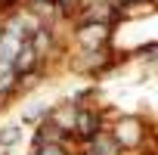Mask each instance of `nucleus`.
<instances>
[{
  "label": "nucleus",
  "mask_w": 158,
  "mask_h": 155,
  "mask_svg": "<svg viewBox=\"0 0 158 155\" xmlns=\"http://www.w3.org/2000/svg\"><path fill=\"white\" fill-rule=\"evenodd\" d=\"M109 136L118 143L121 152H127V149H136V146L146 140V127H143L139 118H118V121L112 124Z\"/></svg>",
  "instance_id": "nucleus-1"
},
{
  "label": "nucleus",
  "mask_w": 158,
  "mask_h": 155,
  "mask_svg": "<svg viewBox=\"0 0 158 155\" xmlns=\"http://www.w3.org/2000/svg\"><path fill=\"white\" fill-rule=\"evenodd\" d=\"M106 127H102V118H99V112H93V109H81L77 106V112H74V127H71V136H81V140H93L96 133H102Z\"/></svg>",
  "instance_id": "nucleus-2"
},
{
  "label": "nucleus",
  "mask_w": 158,
  "mask_h": 155,
  "mask_svg": "<svg viewBox=\"0 0 158 155\" xmlns=\"http://www.w3.org/2000/svg\"><path fill=\"white\" fill-rule=\"evenodd\" d=\"M34 155H68L65 143H47V146H37Z\"/></svg>",
  "instance_id": "nucleus-3"
},
{
  "label": "nucleus",
  "mask_w": 158,
  "mask_h": 155,
  "mask_svg": "<svg viewBox=\"0 0 158 155\" xmlns=\"http://www.w3.org/2000/svg\"><path fill=\"white\" fill-rule=\"evenodd\" d=\"M19 136H22V130H19V127H3V130H0V146L6 149V146H13Z\"/></svg>",
  "instance_id": "nucleus-4"
},
{
  "label": "nucleus",
  "mask_w": 158,
  "mask_h": 155,
  "mask_svg": "<svg viewBox=\"0 0 158 155\" xmlns=\"http://www.w3.org/2000/svg\"><path fill=\"white\" fill-rule=\"evenodd\" d=\"M71 3H74V0H50V6H53V10H68Z\"/></svg>",
  "instance_id": "nucleus-5"
},
{
  "label": "nucleus",
  "mask_w": 158,
  "mask_h": 155,
  "mask_svg": "<svg viewBox=\"0 0 158 155\" xmlns=\"http://www.w3.org/2000/svg\"><path fill=\"white\" fill-rule=\"evenodd\" d=\"M84 155H93V152H90V149H87V152H84Z\"/></svg>",
  "instance_id": "nucleus-6"
}]
</instances>
